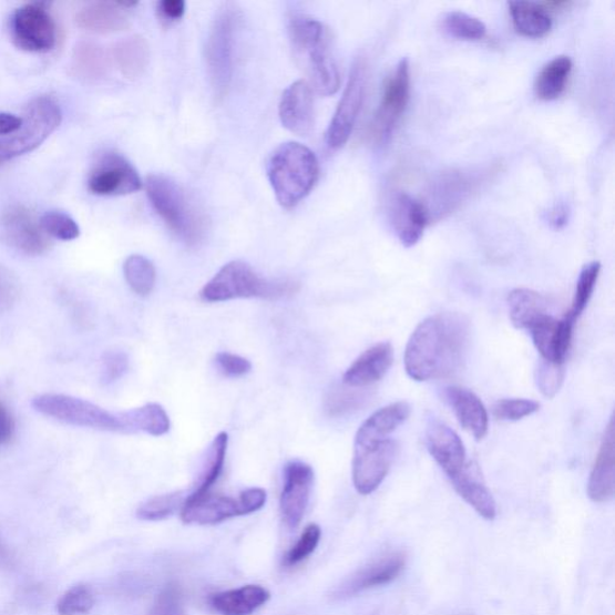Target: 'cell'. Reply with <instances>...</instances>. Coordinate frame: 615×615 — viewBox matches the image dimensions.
I'll use <instances>...</instances> for the list:
<instances>
[{
    "mask_svg": "<svg viewBox=\"0 0 615 615\" xmlns=\"http://www.w3.org/2000/svg\"><path fill=\"white\" fill-rule=\"evenodd\" d=\"M572 68L574 63L567 55H557L543 66L535 81L537 98L546 102L560 98L566 89Z\"/></svg>",
    "mask_w": 615,
    "mask_h": 615,
    "instance_id": "33",
    "label": "cell"
},
{
    "mask_svg": "<svg viewBox=\"0 0 615 615\" xmlns=\"http://www.w3.org/2000/svg\"><path fill=\"white\" fill-rule=\"evenodd\" d=\"M160 17L166 22L180 21L185 12L183 0H164L158 4Z\"/></svg>",
    "mask_w": 615,
    "mask_h": 615,
    "instance_id": "51",
    "label": "cell"
},
{
    "mask_svg": "<svg viewBox=\"0 0 615 615\" xmlns=\"http://www.w3.org/2000/svg\"><path fill=\"white\" fill-rule=\"evenodd\" d=\"M266 500L267 493L263 489H249L237 498L209 493L196 502L184 504L181 517L188 524L214 525L259 511L265 506Z\"/></svg>",
    "mask_w": 615,
    "mask_h": 615,
    "instance_id": "10",
    "label": "cell"
},
{
    "mask_svg": "<svg viewBox=\"0 0 615 615\" xmlns=\"http://www.w3.org/2000/svg\"><path fill=\"white\" fill-rule=\"evenodd\" d=\"M452 488L464 502L473 508L482 519L493 521L496 517L495 499L474 462H468L455 476L450 479Z\"/></svg>",
    "mask_w": 615,
    "mask_h": 615,
    "instance_id": "25",
    "label": "cell"
},
{
    "mask_svg": "<svg viewBox=\"0 0 615 615\" xmlns=\"http://www.w3.org/2000/svg\"><path fill=\"white\" fill-rule=\"evenodd\" d=\"M410 63L408 59L400 60L382 89L381 102L370 125V137L375 142H389L394 129L402 119L410 99Z\"/></svg>",
    "mask_w": 615,
    "mask_h": 615,
    "instance_id": "11",
    "label": "cell"
},
{
    "mask_svg": "<svg viewBox=\"0 0 615 615\" xmlns=\"http://www.w3.org/2000/svg\"><path fill=\"white\" fill-rule=\"evenodd\" d=\"M270 593L262 585L218 593L211 597L214 611L222 615H250L268 603Z\"/></svg>",
    "mask_w": 615,
    "mask_h": 615,
    "instance_id": "28",
    "label": "cell"
},
{
    "mask_svg": "<svg viewBox=\"0 0 615 615\" xmlns=\"http://www.w3.org/2000/svg\"><path fill=\"white\" fill-rule=\"evenodd\" d=\"M316 154L297 142L283 143L267 162V176L278 203L295 208L310 194L319 180Z\"/></svg>",
    "mask_w": 615,
    "mask_h": 615,
    "instance_id": "2",
    "label": "cell"
},
{
    "mask_svg": "<svg viewBox=\"0 0 615 615\" xmlns=\"http://www.w3.org/2000/svg\"><path fill=\"white\" fill-rule=\"evenodd\" d=\"M314 483V470L304 462H290L284 469V485L280 495L283 522L296 529L305 517Z\"/></svg>",
    "mask_w": 615,
    "mask_h": 615,
    "instance_id": "16",
    "label": "cell"
},
{
    "mask_svg": "<svg viewBox=\"0 0 615 615\" xmlns=\"http://www.w3.org/2000/svg\"><path fill=\"white\" fill-rule=\"evenodd\" d=\"M95 598L89 585L78 584L69 590L57 604L60 615L89 614L94 607Z\"/></svg>",
    "mask_w": 615,
    "mask_h": 615,
    "instance_id": "42",
    "label": "cell"
},
{
    "mask_svg": "<svg viewBox=\"0 0 615 615\" xmlns=\"http://www.w3.org/2000/svg\"><path fill=\"white\" fill-rule=\"evenodd\" d=\"M4 555H6V551L2 545V540H0V560H3Z\"/></svg>",
    "mask_w": 615,
    "mask_h": 615,
    "instance_id": "55",
    "label": "cell"
},
{
    "mask_svg": "<svg viewBox=\"0 0 615 615\" xmlns=\"http://www.w3.org/2000/svg\"><path fill=\"white\" fill-rule=\"evenodd\" d=\"M109 68L105 51L94 42L79 44L73 55V70L84 80H99L106 75Z\"/></svg>",
    "mask_w": 615,
    "mask_h": 615,
    "instance_id": "36",
    "label": "cell"
},
{
    "mask_svg": "<svg viewBox=\"0 0 615 615\" xmlns=\"http://www.w3.org/2000/svg\"><path fill=\"white\" fill-rule=\"evenodd\" d=\"M299 285L288 279H267L257 275L245 262L226 264L202 291L206 303H225L235 298L279 299L298 291Z\"/></svg>",
    "mask_w": 615,
    "mask_h": 615,
    "instance_id": "5",
    "label": "cell"
},
{
    "mask_svg": "<svg viewBox=\"0 0 615 615\" xmlns=\"http://www.w3.org/2000/svg\"><path fill=\"white\" fill-rule=\"evenodd\" d=\"M3 228L12 247L28 255H40L50 247V242L33 217L22 206L11 207L3 217Z\"/></svg>",
    "mask_w": 615,
    "mask_h": 615,
    "instance_id": "20",
    "label": "cell"
},
{
    "mask_svg": "<svg viewBox=\"0 0 615 615\" xmlns=\"http://www.w3.org/2000/svg\"><path fill=\"white\" fill-rule=\"evenodd\" d=\"M124 277L139 296H148L155 286L156 270L152 262L142 255L129 256L123 266Z\"/></svg>",
    "mask_w": 615,
    "mask_h": 615,
    "instance_id": "37",
    "label": "cell"
},
{
    "mask_svg": "<svg viewBox=\"0 0 615 615\" xmlns=\"http://www.w3.org/2000/svg\"><path fill=\"white\" fill-rule=\"evenodd\" d=\"M509 9L516 31L527 38H541L552 30L549 10L541 3L510 2Z\"/></svg>",
    "mask_w": 615,
    "mask_h": 615,
    "instance_id": "31",
    "label": "cell"
},
{
    "mask_svg": "<svg viewBox=\"0 0 615 615\" xmlns=\"http://www.w3.org/2000/svg\"><path fill=\"white\" fill-rule=\"evenodd\" d=\"M541 408V404L533 399L512 398L499 400L493 406V414L496 420L516 422L532 417Z\"/></svg>",
    "mask_w": 615,
    "mask_h": 615,
    "instance_id": "43",
    "label": "cell"
},
{
    "mask_svg": "<svg viewBox=\"0 0 615 615\" xmlns=\"http://www.w3.org/2000/svg\"><path fill=\"white\" fill-rule=\"evenodd\" d=\"M601 264L598 262L585 265L580 274L574 299L566 317L572 321H577L585 308L588 307L593 297L595 286L599 276Z\"/></svg>",
    "mask_w": 615,
    "mask_h": 615,
    "instance_id": "40",
    "label": "cell"
},
{
    "mask_svg": "<svg viewBox=\"0 0 615 615\" xmlns=\"http://www.w3.org/2000/svg\"><path fill=\"white\" fill-rule=\"evenodd\" d=\"M290 37L296 57L305 66L314 89L325 96L335 94L339 90L340 75L326 27L318 20L295 18L290 23Z\"/></svg>",
    "mask_w": 615,
    "mask_h": 615,
    "instance_id": "4",
    "label": "cell"
},
{
    "mask_svg": "<svg viewBox=\"0 0 615 615\" xmlns=\"http://www.w3.org/2000/svg\"><path fill=\"white\" fill-rule=\"evenodd\" d=\"M565 378L563 365L542 361L535 371V381L540 392L554 398L561 391Z\"/></svg>",
    "mask_w": 615,
    "mask_h": 615,
    "instance_id": "46",
    "label": "cell"
},
{
    "mask_svg": "<svg viewBox=\"0 0 615 615\" xmlns=\"http://www.w3.org/2000/svg\"><path fill=\"white\" fill-rule=\"evenodd\" d=\"M16 431V422L4 403L0 402V447L6 445Z\"/></svg>",
    "mask_w": 615,
    "mask_h": 615,
    "instance_id": "53",
    "label": "cell"
},
{
    "mask_svg": "<svg viewBox=\"0 0 615 615\" xmlns=\"http://www.w3.org/2000/svg\"><path fill=\"white\" fill-rule=\"evenodd\" d=\"M614 419L612 418L598 449L588 482V495L594 503H607L615 492Z\"/></svg>",
    "mask_w": 615,
    "mask_h": 615,
    "instance_id": "26",
    "label": "cell"
},
{
    "mask_svg": "<svg viewBox=\"0 0 615 615\" xmlns=\"http://www.w3.org/2000/svg\"><path fill=\"white\" fill-rule=\"evenodd\" d=\"M411 408L407 402H397L376 411L360 427L359 431L379 438H390L396 429L410 417Z\"/></svg>",
    "mask_w": 615,
    "mask_h": 615,
    "instance_id": "35",
    "label": "cell"
},
{
    "mask_svg": "<svg viewBox=\"0 0 615 615\" xmlns=\"http://www.w3.org/2000/svg\"><path fill=\"white\" fill-rule=\"evenodd\" d=\"M575 325L576 322L567 317L556 320L550 314L529 328L543 361L564 365L574 337Z\"/></svg>",
    "mask_w": 615,
    "mask_h": 615,
    "instance_id": "18",
    "label": "cell"
},
{
    "mask_svg": "<svg viewBox=\"0 0 615 615\" xmlns=\"http://www.w3.org/2000/svg\"><path fill=\"white\" fill-rule=\"evenodd\" d=\"M393 365L391 342L382 341L366 350L342 376V383L353 389H365L380 381Z\"/></svg>",
    "mask_w": 615,
    "mask_h": 615,
    "instance_id": "23",
    "label": "cell"
},
{
    "mask_svg": "<svg viewBox=\"0 0 615 615\" xmlns=\"http://www.w3.org/2000/svg\"><path fill=\"white\" fill-rule=\"evenodd\" d=\"M227 443L228 437L224 432L214 438L212 445L209 447L202 474H199L195 489L189 493V495L185 496L184 504L196 502V500L209 494L213 485L217 483L223 473Z\"/></svg>",
    "mask_w": 615,
    "mask_h": 615,
    "instance_id": "30",
    "label": "cell"
},
{
    "mask_svg": "<svg viewBox=\"0 0 615 615\" xmlns=\"http://www.w3.org/2000/svg\"><path fill=\"white\" fill-rule=\"evenodd\" d=\"M321 539V529L318 524H310L305 529L295 545L284 557L285 566H295L303 563L307 557L316 552Z\"/></svg>",
    "mask_w": 615,
    "mask_h": 615,
    "instance_id": "45",
    "label": "cell"
},
{
    "mask_svg": "<svg viewBox=\"0 0 615 615\" xmlns=\"http://www.w3.org/2000/svg\"><path fill=\"white\" fill-rule=\"evenodd\" d=\"M441 27L449 35L461 40L476 41L488 34V27L480 19L463 11L443 13Z\"/></svg>",
    "mask_w": 615,
    "mask_h": 615,
    "instance_id": "39",
    "label": "cell"
},
{
    "mask_svg": "<svg viewBox=\"0 0 615 615\" xmlns=\"http://www.w3.org/2000/svg\"><path fill=\"white\" fill-rule=\"evenodd\" d=\"M369 399L368 392L362 389L349 388L345 385L337 386L326 397L325 409L332 418H345L360 410Z\"/></svg>",
    "mask_w": 615,
    "mask_h": 615,
    "instance_id": "38",
    "label": "cell"
},
{
    "mask_svg": "<svg viewBox=\"0 0 615 615\" xmlns=\"http://www.w3.org/2000/svg\"><path fill=\"white\" fill-rule=\"evenodd\" d=\"M279 117L291 133L306 136L314 126V98L306 81H297L286 89L279 104Z\"/></svg>",
    "mask_w": 615,
    "mask_h": 615,
    "instance_id": "22",
    "label": "cell"
},
{
    "mask_svg": "<svg viewBox=\"0 0 615 615\" xmlns=\"http://www.w3.org/2000/svg\"><path fill=\"white\" fill-rule=\"evenodd\" d=\"M567 221L568 208L565 205H556L551 209L549 222L556 230L563 228L567 224Z\"/></svg>",
    "mask_w": 615,
    "mask_h": 615,
    "instance_id": "54",
    "label": "cell"
},
{
    "mask_svg": "<svg viewBox=\"0 0 615 615\" xmlns=\"http://www.w3.org/2000/svg\"><path fill=\"white\" fill-rule=\"evenodd\" d=\"M129 369L127 355L120 350L107 351L102 360V382L111 385L122 379Z\"/></svg>",
    "mask_w": 615,
    "mask_h": 615,
    "instance_id": "48",
    "label": "cell"
},
{
    "mask_svg": "<svg viewBox=\"0 0 615 615\" xmlns=\"http://www.w3.org/2000/svg\"><path fill=\"white\" fill-rule=\"evenodd\" d=\"M18 297V286L4 269L0 268V309H8Z\"/></svg>",
    "mask_w": 615,
    "mask_h": 615,
    "instance_id": "50",
    "label": "cell"
},
{
    "mask_svg": "<svg viewBox=\"0 0 615 615\" xmlns=\"http://www.w3.org/2000/svg\"><path fill=\"white\" fill-rule=\"evenodd\" d=\"M24 123L23 116L0 112V137H8L21 131Z\"/></svg>",
    "mask_w": 615,
    "mask_h": 615,
    "instance_id": "52",
    "label": "cell"
},
{
    "mask_svg": "<svg viewBox=\"0 0 615 615\" xmlns=\"http://www.w3.org/2000/svg\"><path fill=\"white\" fill-rule=\"evenodd\" d=\"M443 397L452 409L458 422L475 440L481 441L489 433V412L482 400L473 392L460 386H450L443 390Z\"/></svg>",
    "mask_w": 615,
    "mask_h": 615,
    "instance_id": "24",
    "label": "cell"
},
{
    "mask_svg": "<svg viewBox=\"0 0 615 615\" xmlns=\"http://www.w3.org/2000/svg\"><path fill=\"white\" fill-rule=\"evenodd\" d=\"M389 216L399 242L406 248L418 245L431 221L424 204L404 192H397L392 195Z\"/></svg>",
    "mask_w": 615,
    "mask_h": 615,
    "instance_id": "17",
    "label": "cell"
},
{
    "mask_svg": "<svg viewBox=\"0 0 615 615\" xmlns=\"http://www.w3.org/2000/svg\"><path fill=\"white\" fill-rule=\"evenodd\" d=\"M133 6L135 4L92 3L78 13L76 21L84 31L98 34L117 33L129 25L125 9Z\"/></svg>",
    "mask_w": 615,
    "mask_h": 615,
    "instance_id": "27",
    "label": "cell"
},
{
    "mask_svg": "<svg viewBox=\"0 0 615 615\" xmlns=\"http://www.w3.org/2000/svg\"><path fill=\"white\" fill-rule=\"evenodd\" d=\"M40 225L42 230L57 239L74 240L80 236L79 224L64 212H47L41 217Z\"/></svg>",
    "mask_w": 615,
    "mask_h": 615,
    "instance_id": "44",
    "label": "cell"
},
{
    "mask_svg": "<svg viewBox=\"0 0 615 615\" xmlns=\"http://www.w3.org/2000/svg\"><path fill=\"white\" fill-rule=\"evenodd\" d=\"M150 47L145 38L129 37L113 49V59L126 79H139L150 64Z\"/></svg>",
    "mask_w": 615,
    "mask_h": 615,
    "instance_id": "32",
    "label": "cell"
},
{
    "mask_svg": "<svg viewBox=\"0 0 615 615\" xmlns=\"http://www.w3.org/2000/svg\"><path fill=\"white\" fill-rule=\"evenodd\" d=\"M509 316L519 330H527L543 317L550 316L549 300L529 289H516L508 296Z\"/></svg>",
    "mask_w": 615,
    "mask_h": 615,
    "instance_id": "29",
    "label": "cell"
},
{
    "mask_svg": "<svg viewBox=\"0 0 615 615\" xmlns=\"http://www.w3.org/2000/svg\"><path fill=\"white\" fill-rule=\"evenodd\" d=\"M23 119L21 131L0 137V164L38 148L61 125L63 112L54 98L41 95L28 104Z\"/></svg>",
    "mask_w": 615,
    "mask_h": 615,
    "instance_id": "8",
    "label": "cell"
},
{
    "mask_svg": "<svg viewBox=\"0 0 615 615\" xmlns=\"http://www.w3.org/2000/svg\"><path fill=\"white\" fill-rule=\"evenodd\" d=\"M16 45L33 53H47L57 44V28L44 4L31 3L19 8L10 20Z\"/></svg>",
    "mask_w": 615,
    "mask_h": 615,
    "instance_id": "13",
    "label": "cell"
},
{
    "mask_svg": "<svg viewBox=\"0 0 615 615\" xmlns=\"http://www.w3.org/2000/svg\"><path fill=\"white\" fill-rule=\"evenodd\" d=\"M32 406L44 417L66 424L99 429V431L129 432L125 411L113 413L89 400L47 393L35 397Z\"/></svg>",
    "mask_w": 615,
    "mask_h": 615,
    "instance_id": "7",
    "label": "cell"
},
{
    "mask_svg": "<svg viewBox=\"0 0 615 615\" xmlns=\"http://www.w3.org/2000/svg\"><path fill=\"white\" fill-rule=\"evenodd\" d=\"M147 195L155 212L185 246L202 245L207 233L205 214L180 184L163 175H151Z\"/></svg>",
    "mask_w": 615,
    "mask_h": 615,
    "instance_id": "3",
    "label": "cell"
},
{
    "mask_svg": "<svg viewBox=\"0 0 615 615\" xmlns=\"http://www.w3.org/2000/svg\"><path fill=\"white\" fill-rule=\"evenodd\" d=\"M239 12L225 6L214 19L206 44V65L211 85L217 99L230 91L235 71L236 33Z\"/></svg>",
    "mask_w": 615,
    "mask_h": 615,
    "instance_id": "6",
    "label": "cell"
},
{
    "mask_svg": "<svg viewBox=\"0 0 615 615\" xmlns=\"http://www.w3.org/2000/svg\"><path fill=\"white\" fill-rule=\"evenodd\" d=\"M397 442L357 431L355 437L352 481L357 492H376L388 476L397 454Z\"/></svg>",
    "mask_w": 615,
    "mask_h": 615,
    "instance_id": "9",
    "label": "cell"
},
{
    "mask_svg": "<svg viewBox=\"0 0 615 615\" xmlns=\"http://www.w3.org/2000/svg\"><path fill=\"white\" fill-rule=\"evenodd\" d=\"M216 362L226 377L238 378L249 373L252 363L245 357L230 352H219Z\"/></svg>",
    "mask_w": 615,
    "mask_h": 615,
    "instance_id": "49",
    "label": "cell"
},
{
    "mask_svg": "<svg viewBox=\"0 0 615 615\" xmlns=\"http://www.w3.org/2000/svg\"><path fill=\"white\" fill-rule=\"evenodd\" d=\"M426 443L429 453L449 480L460 473L468 463L462 439L445 423L437 420L429 422Z\"/></svg>",
    "mask_w": 615,
    "mask_h": 615,
    "instance_id": "19",
    "label": "cell"
},
{
    "mask_svg": "<svg viewBox=\"0 0 615 615\" xmlns=\"http://www.w3.org/2000/svg\"><path fill=\"white\" fill-rule=\"evenodd\" d=\"M185 496L182 492L154 496L137 510V517L142 521H162L182 509Z\"/></svg>",
    "mask_w": 615,
    "mask_h": 615,
    "instance_id": "41",
    "label": "cell"
},
{
    "mask_svg": "<svg viewBox=\"0 0 615 615\" xmlns=\"http://www.w3.org/2000/svg\"><path fill=\"white\" fill-rule=\"evenodd\" d=\"M368 82V65L363 59L355 61L347 89L326 134L328 147L339 150L349 141L363 106Z\"/></svg>",
    "mask_w": 615,
    "mask_h": 615,
    "instance_id": "12",
    "label": "cell"
},
{
    "mask_svg": "<svg viewBox=\"0 0 615 615\" xmlns=\"http://www.w3.org/2000/svg\"><path fill=\"white\" fill-rule=\"evenodd\" d=\"M470 347L469 320L440 312L414 328L406 349L407 375L414 381L448 378L460 370Z\"/></svg>",
    "mask_w": 615,
    "mask_h": 615,
    "instance_id": "1",
    "label": "cell"
},
{
    "mask_svg": "<svg viewBox=\"0 0 615 615\" xmlns=\"http://www.w3.org/2000/svg\"><path fill=\"white\" fill-rule=\"evenodd\" d=\"M142 187L135 167L114 152L100 156L89 178V189L99 196L134 194Z\"/></svg>",
    "mask_w": 615,
    "mask_h": 615,
    "instance_id": "14",
    "label": "cell"
},
{
    "mask_svg": "<svg viewBox=\"0 0 615 615\" xmlns=\"http://www.w3.org/2000/svg\"><path fill=\"white\" fill-rule=\"evenodd\" d=\"M407 565V556L394 552L380 557L379 561L356 572L337 592L339 597H350L365 591L389 584L397 580Z\"/></svg>",
    "mask_w": 615,
    "mask_h": 615,
    "instance_id": "21",
    "label": "cell"
},
{
    "mask_svg": "<svg viewBox=\"0 0 615 615\" xmlns=\"http://www.w3.org/2000/svg\"><path fill=\"white\" fill-rule=\"evenodd\" d=\"M129 432H143L153 437L165 435L171 422L165 409L156 403L125 411Z\"/></svg>",
    "mask_w": 615,
    "mask_h": 615,
    "instance_id": "34",
    "label": "cell"
},
{
    "mask_svg": "<svg viewBox=\"0 0 615 615\" xmlns=\"http://www.w3.org/2000/svg\"><path fill=\"white\" fill-rule=\"evenodd\" d=\"M147 615H187L185 613L183 595L176 584H170L156 596Z\"/></svg>",
    "mask_w": 615,
    "mask_h": 615,
    "instance_id": "47",
    "label": "cell"
},
{
    "mask_svg": "<svg viewBox=\"0 0 615 615\" xmlns=\"http://www.w3.org/2000/svg\"><path fill=\"white\" fill-rule=\"evenodd\" d=\"M481 177L483 175L480 173L464 170H452L442 174L432 184L431 192H429V205L424 206L429 219H432L433 214L437 218H441L460 207L476 191Z\"/></svg>",
    "mask_w": 615,
    "mask_h": 615,
    "instance_id": "15",
    "label": "cell"
}]
</instances>
